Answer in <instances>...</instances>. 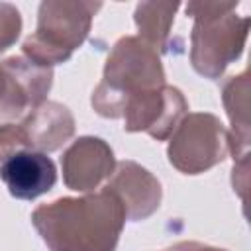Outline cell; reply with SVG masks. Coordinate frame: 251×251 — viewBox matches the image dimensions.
<instances>
[{"label": "cell", "mask_w": 251, "mask_h": 251, "mask_svg": "<svg viewBox=\"0 0 251 251\" xmlns=\"http://www.w3.org/2000/svg\"><path fill=\"white\" fill-rule=\"evenodd\" d=\"M126 220L120 198L108 188L57 198L31 212L49 251H116Z\"/></svg>", "instance_id": "1"}, {"label": "cell", "mask_w": 251, "mask_h": 251, "mask_svg": "<svg viewBox=\"0 0 251 251\" xmlns=\"http://www.w3.org/2000/svg\"><path fill=\"white\" fill-rule=\"evenodd\" d=\"M239 2L194 0L184 6L186 16L194 20L190 31V65L210 80L224 75L227 65L243 53L249 18L235 14Z\"/></svg>", "instance_id": "2"}, {"label": "cell", "mask_w": 251, "mask_h": 251, "mask_svg": "<svg viewBox=\"0 0 251 251\" xmlns=\"http://www.w3.org/2000/svg\"><path fill=\"white\" fill-rule=\"evenodd\" d=\"M165 84L161 55L135 35L120 37L104 65V75L90 96L94 112L102 118H122L126 100L141 90Z\"/></svg>", "instance_id": "3"}, {"label": "cell", "mask_w": 251, "mask_h": 251, "mask_svg": "<svg viewBox=\"0 0 251 251\" xmlns=\"http://www.w3.org/2000/svg\"><path fill=\"white\" fill-rule=\"evenodd\" d=\"M100 2L88 0H45L37 10V27L24 41L27 59L53 67L65 63L84 43Z\"/></svg>", "instance_id": "4"}, {"label": "cell", "mask_w": 251, "mask_h": 251, "mask_svg": "<svg viewBox=\"0 0 251 251\" xmlns=\"http://www.w3.org/2000/svg\"><path fill=\"white\" fill-rule=\"evenodd\" d=\"M227 129L208 112L186 114L171 135L167 157L182 175H200L220 165L227 155Z\"/></svg>", "instance_id": "5"}, {"label": "cell", "mask_w": 251, "mask_h": 251, "mask_svg": "<svg viewBox=\"0 0 251 251\" xmlns=\"http://www.w3.org/2000/svg\"><path fill=\"white\" fill-rule=\"evenodd\" d=\"M53 84V69L25 55L0 61V124H10L45 102Z\"/></svg>", "instance_id": "6"}, {"label": "cell", "mask_w": 251, "mask_h": 251, "mask_svg": "<svg viewBox=\"0 0 251 251\" xmlns=\"http://www.w3.org/2000/svg\"><path fill=\"white\" fill-rule=\"evenodd\" d=\"M188 112V102L175 86H157L131 94L124 106V129L145 131L157 141L173 135Z\"/></svg>", "instance_id": "7"}, {"label": "cell", "mask_w": 251, "mask_h": 251, "mask_svg": "<svg viewBox=\"0 0 251 251\" xmlns=\"http://www.w3.org/2000/svg\"><path fill=\"white\" fill-rule=\"evenodd\" d=\"M63 182L76 192H90L98 188L116 169L112 147L94 135H82L71 143L61 157Z\"/></svg>", "instance_id": "8"}, {"label": "cell", "mask_w": 251, "mask_h": 251, "mask_svg": "<svg viewBox=\"0 0 251 251\" xmlns=\"http://www.w3.org/2000/svg\"><path fill=\"white\" fill-rule=\"evenodd\" d=\"M106 188L120 198L126 210V218L129 222L147 220L151 214L157 212L163 198V188L157 176H153L145 167L135 161L116 163V169Z\"/></svg>", "instance_id": "9"}, {"label": "cell", "mask_w": 251, "mask_h": 251, "mask_svg": "<svg viewBox=\"0 0 251 251\" xmlns=\"http://www.w3.org/2000/svg\"><path fill=\"white\" fill-rule=\"evenodd\" d=\"M0 180L18 200H33L47 194L57 182V169L51 157L33 149H20L0 165Z\"/></svg>", "instance_id": "10"}, {"label": "cell", "mask_w": 251, "mask_h": 251, "mask_svg": "<svg viewBox=\"0 0 251 251\" xmlns=\"http://www.w3.org/2000/svg\"><path fill=\"white\" fill-rule=\"evenodd\" d=\"M20 127L25 137V147L49 153L61 149L75 135V118L65 104L45 100L24 118Z\"/></svg>", "instance_id": "11"}, {"label": "cell", "mask_w": 251, "mask_h": 251, "mask_svg": "<svg viewBox=\"0 0 251 251\" xmlns=\"http://www.w3.org/2000/svg\"><path fill=\"white\" fill-rule=\"evenodd\" d=\"M222 100L231 124L227 131V147L233 161L241 159L249 151V75L247 71L229 76L222 86Z\"/></svg>", "instance_id": "12"}, {"label": "cell", "mask_w": 251, "mask_h": 251, "mask_svg": "<svg viewBox=\"0 0 251 251\" xmlns=\"http://www.w3.org/2000/svg\"><path fill=\"white\" fill-rule=\"evenodd\" d=\"M178 8V2H139L135 6L133 20L139 29V39L159 55L169 47L171 27Z\"/></svg>", "instance_id": "13"}, {"label": "cell", "mask_w": 251, "mask_h": 251, "mask_svg": "<svg viewBox=\"0 0 251 251\" xmlns=\"http://www.w3.org/2000/svg\"><path fill=\"white\" fill-rule=\"evenodd\" d=\"M20 31H22L20 10L10 2H0V55L18 41Z\"/></svg>", "instance_id": "14"}, {"label": "cell", "mask_w": 251, "mask_h": 251, "mask_svg": "<svg viewBox=\"0 0 251 251\" xmlns=\"http://www.w3.org/2000/svg\"><path fill=\"white\" fill-rule=\"evenodd\" d=\"M25 147V137L20 124H4L0 126V161H6L12 153Z\"/></svg>", "instance_id": "15"}, {"label": "cell", "mask_w": 251, "mask_h": 251, "mask_svg": "<svg viewBox=\"0 0 251 251\" xmlns=\"http://www.w3.org/2000/svg\"><path fill=\"white\" fill-rule=\"evenodd\" d=\"M247 167H249V155H245V157H241V159L235 161L233 175H231L233 190L241 196L243 202H245V190H247Z\"/></svg>", "instance_id": "16"}, {"label": "cell", "mask_w": 251, "mask_h": 251, "mask_svg": "<svg viewBox=\"0 0 251 251\" xmlns=\"http://www.w3.org/2000/svg\"><path fill=\"white\" fill-rule=\"evenodd\" d=\"M165 251H227L222 247H214V245H206V243H198V241H178L175 245H171Z\"/></svg>", "instance_id": "17"}]
</instances>
